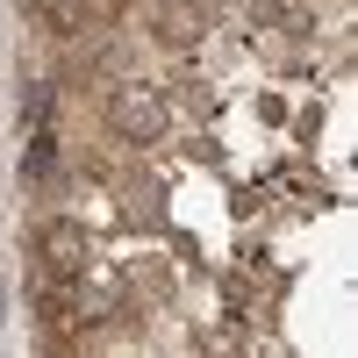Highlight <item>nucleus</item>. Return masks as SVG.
<instances>
[{
  "instance_id": "obj_1",
  "label": "nucleus",
  "mask_w": 358,
  "mask_h": 358,
  "mask_svg": "<svg viewBox=\"0 0 358 358\" xmlns=\"http://www.w3.org/2000/svg\"><path fill=\"white\" fill-rule=\"evenodd\" d=\"M101 129L115 143H129V151H143V143H158L172 129V101L158 86H143V79H115L101 94Z\"/></svg>"
},
{
  "instance_id": "obj_2",
  "label": "nucleus",
  "mask_w": 358,
  "mask_h": 358,
  "mask_svg": "<svg viewBox=\"0 0 358 358\" xmlns=\"http://www.w3.org/2000/svg\"><path fill=\"white\" fill-rule=\"evenodd\" d=\"M29 258H36L43 280H79L86 258H94V244H86V229L72 215H50V222H36V236H29Z\"/></svg>"
},
{
  "instance_id": "obj_3",
  "label": "nucleus",
  "mask_w": 358,
  "mask_h": 358,
  "mask_svg": "<svg viewBox=\"0 0 358 358\" xmlns=\"http://www.w3.org/2000/svg\"><path fill=\"white\" fill-rule=\"evenodd\" d=\"M115 201H122V215L136 222V229H151L158 215H165V187L151 172H129V179H115Z\"/></svg>"
}]
</instances>
